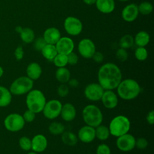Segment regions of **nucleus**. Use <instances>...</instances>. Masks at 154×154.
Segmentation results:
<instances>
[{
    "mask_svg": "<svg viewBox=\"0 0 154 154\" xmlns=\"http://www.w3.org/2000/svg\"><path fill=\"white\" fill-rule=\"evenodd\" d=\"M67 64L72 66H73L77 64L78 61V57L75 53L72 52L69 53L68 55H67Z\"/></svg>",
    "mask_w": 154,
    "mask_h": 154,
    "instance_id": "nucleus-41",
    "label": "nucleus"
},
{
    "mask_svg": "<svg viewBox=\"0 0 154 154\" xmlns=\"http://www.w3.org/2000/svg\"><path fill=\"white\" fill-rule=\"evenodd\" d=\"M96 5L97 10L103 13H110L115 8L114 0H96Z\"/></svg>",
    "mask_w": 154,
    "mask_h": 154,
    "instance_id": "nucleus-21",
    "label": "nucleus"
},
{
    "mask_svg": "<svg viewBox=\"0 0 154 154\" xmlns=\"http://www.w3.org/2000/svg\"><path fill=\"white\" fill-rule=\"evenodd\" d=\"M60 116L62 119L66 122H71L75 119L76 116V110L73 105L66 103L62 106Z\"/></svg>",
    "mask_w": 154,
    "mask_h": 154,
    "instance_id": "nucleus-18",
    "label": "nucleus"
},
{
    "mask_svg": "<svg viewBox=\"0 0 154 154\" xmlns=\"http://www.w3.org/2000/svg\"><path fill=\"white\" fill-rule=\"evenodd\" d=\"M138 13V6L135 4H131L123 9L122 16L125 21L131 22L136 19Z\"/></svg>",
    "mask_w": 154,
    "mask_h": 154,
    "instance_id": "nucleus-17",
    "label": "nucleus"
},
{
    "mask_svg": "<svg viewBox=\"0 0 154 154\" xmlns=\"http://www.w3.org/2000/svg\"><path fill=\"white\" fill-rule=\"evenodd\" d=\"M19 147L25 151H29L31 149V140L28 137H21L19 140Z\"/></svg>",
    "mask_w": 154,
    "mask_h": 154,
    "instance_id": "nucleus-33",
    "label": "nucleus"
},
{
    "mask_svg": "<svg viewBox=\"0 0 154 154\" xmlns=\"http://www.w3.org/2000/svg\"><path fill=\"white\" fill-rule=\"evenodd\" d=\"M135 58L139 61H144L147 58V51L144 47H138L135 51Z\"/></svg>",
    "mask_w": 154,
    "mask_h": 154,
    "instance_id": "nucleus-34",
    "label": "nucleus"
},
{
    "mask_svg": "<svg viewBox=\"0 0 154 154\" xmlns=\"http://www.w3.org/2000/svg\"><path fill=\"white\" fill-rule=\"evenodd\" d=\"M148 142L144 138L141 137L135 140V147L139 149H144L147 147Z\"/></svg>",
    "mask_w": 154,
    "mask_h": 154,
    "instance_id": "nucleus-40",
    "label": "nucleus"
},
{
    "mask_svg": "<svg viewBox=\"0 0 154 154\" xmlns=\"http://www.w3.org/2000/svg\"><path fill=\"white\" fill-rule=\"evenodd\" d=\"M55 78L60 83L66 84L70 79V72L65 67H58L55 72Z\"/></svg>",
    "mask_w": 154,
    "mask_h": 154,
    "instance_id": "nucleus-23",
    "label": "nucleus"
},
{
    "mask_svg": "<svg viewBox=\"0 0 154 154\" xmlns=\"http://www.w3.org/2000/svg\"><path fill=\"white\" fill-rule=\"evenodd\" d=\"M25 124L22 115L13 112L8 114L4 120L5 128L12 132H16L22 130Z\"/></svg>",
    "mask_w": 154,
    "mask_h": 154,
    "instance_id": "nucleus-7",
    "label": "nucleus"
},
{
    "mask_svg": "<svg viewBox=\"0 0 154 154\" xmlns=\"http://www.w3.org/2000/svg\"><path fill=\"white\" fill-rule=\"evenodd\" d=\"M26 154H38V153H36V152L32 151V152H29Z\"/></svg>",
    "mask_w": 154,
    "mask_h": 154,
    "instance_id": "nucleus-49",
    "label": "nucleus"
},
{
    "mask_svg": "<svg viewBox=\"0 0 154 154\" xmlns=\"http://www.w3.org/2000/svg\"><path fill=\"white\" fill-rule=\"evenodd\" d=\"M26 76L35 81L38 79L42 73V69L39 64L37 63H31L28 64L26 69Z\"/></svg>",
    "mask_w": 154,
    "mask_h": 154,
    "instance_id": "nucleus-20",
    "label": "nucleus"
},
{
    "mask_svg": "<svg viewBox=\"0 0 154 154\" xmlns=\"http://www.w3.org/2000/svg\"><path fill=\"white\" fill-rule=\"evenodd\" d=\"M23 54H24V52H23L22 47L20 46H18L14 51V56L16 59L18 61L22 60L23 57Z\"/></svg>",
    "mask_w": 154,
    "mask_h": 154,
    "instance_id": "nucleus-42",
    "label": "nucleus"
},
{
    "mask_svg": "<svg viewBox=\"0 0 154 154\" xmlns=\"http://www.w3.org/2000/svg\"><path fill=\"white\" fill-rule=\"evenodd\" d=\"M96 154H111V149L107 144H100L97 147Z\"/></svg>",
    "mask_w": 154,
    "mask_h": 154,
    "instance_id": "nucleus-37",
    "label": "nucleus"
},
{
    "mask_svg": "<svg viewBox=\"0 0 154 154\" xmlns=\"http://www.w3.org/2000/svg\"><path fill=\"white\" fill-rule=\"evenodd\" d=\"M34 85V81L26 76H20L14 79L8 88L12 95L21 96L27 94Z\"/></svg>",
    "mask_w": 154,
    "mask_h": 154,
    "instance_id": "nucleus-6",
    "label": "nucleus"
},
{
    "mask_svg": "<svg viewBox=\"0 0 154 154\" xmlns=\"http://www.w3.org/2000/svg\"><path fill=\"white\" fill-rule=\"evenodd\" d=\"M43 38L47 44L55 45L61 38L60 31L54 27L46 29L43 34Z\"/></svg>",
    "mask_w": 154,
    "mask_h": 154,
    "instance_id": "nucleus-19",
    "label": "nucleus"
},
{
    "mask_svg": "<svg viewBox=\"0 0 154 154\" xmlns=\"http://www.w3.org/2000/svg\"><path fill=\"white\" fill-rule=\"evenodd\" d=\"M43 56L48 60H53L58 54L55 46L51 44H46L41 51Z\"/></svg>",
    "mask_w": 154,
    "mask_h": 154,
    "instance_id": "nucleus-25",
    "label": "nucleus"
},
{
    "mask_svg": "<svg viewBox=\"0 0 154 154\" xmlns=\"http://www.w3.org/2000/svg\"><path fill=\"white\" fill-rule=\"evenodd\" d=\"M101 101L103 105L107 109H114L118 104L117 95L110 90H104L101 97Z\"/></svg>",
    "mask_w": 154,
    "mask_h": 154,
    "instance_id": "nucleus-15",
    "label": "nucleus"
},
{
    "mask_svg": "<svg viewBox=\"0 0 154 154\" xmlns=\"http://www.w3.org/2000/svg\"><path fill=\"white\" fill-rule=\"evenodd\" d=\"M95 135L96 138L101 141H104L107 140L109 135L110 132L108 127L100 125L95 128Z\"/></svg>",
    "mask_w": 154,
    "mask_h": 154,
    "instance_id": "nucleus-26",
    "label": "nucleus"
},
{
    "mask_svg": "<svg viewBox=\"0 0 154 154\" xmlns=\"http://www.w3.org/2000/svg\"><path fill=\"white\" fill-rule=\"evenodd\" d=\"M61 102L57 99H52L46 102L43 109L44 116L49 120H53L58 117L61 113L62 108Z\"/></svg>",
    "mask_w": 154,
    "mask_h": 154,
    "instance_id": "nucleus-8",
    "label": "nucleus"
},
{
    "mask_svg": "<svg viewBox=\"0 0 154 154\" xmlns=\"http://www.w3.org/2000/svg\"><path fill=\"white\" fill-rule=\"evenodd\" d=\"M12 96L8 88L0 85V107L8 106L11 102Z\"/></svg>",
    "mask_w": 154,
    "mask_h": 154,
    "instance_id": "nucleus-22",
    "label": "nucleus"
},
{
    "mask_svg": "<svg viewBox=\"0 0 154 154\" xmlns=\"http://www.w3.org/2000/svg\"><path fill=\"white\" fill-rule=\"evenodd\" d=\"M116 58L120 61H125L128 57V54L125 49L119 48L116 52Z\"/></svg>",
    "mask_w": 154,
    "mask_h": 154,
    "instance_id": "nucleus-35",
    "label": "nucleus"
},
{
    "mask_svg": "<svg viewBox=\"0 0 154 154\" xmlns=\"http://www.w3.org/2000/svg\"><path fill=\"white\" fill-rule=\"evenodd\" d=\"M108 128L110 135L118 137L128 133L131 128V122L127 117L119 115L111 120Z\"/></svg>",
    "mask_w": 154,
    "mask_h": 154,
    "instance_id": "nucleus-5",
    "label": "nucleus"
},
{
    "mask_svg": "<svg viewBox=\"0 0 154 154\" xmlns=\"http://www.w3.org/2000/svg\"><path fill=\"white\" fill-rule=\"evenodd\" d=\"M116 88L118 96L125 100L134 99L141 91V87L138 82L130 78L122 80Z\"/></svg>",
    "mask_w": 154,
    "mask_h": 154,
    "instance_id": "nucleus-2",
    "label": "nucleus"
},
{
    "mask_svg": "<svg viewBox=\"0 0 154 154\" xmlns=\"http://www.w3.org/2000/svg\"><path fill=\"white\" fill-rule=\"evenodd\" d=\"M54 63L57 67H65L67 64V57L66 55L57 54L53 59Z\"/></svg>",
    "mask_w": 154,
    "mask_h": 154,
    "instance_id": "nucleus-31",
    "label": "nucleus"
},
{
    "mask_svg": "<svg viewBox=\"0 0 154 154\" xmlns=\"http://www.w3.org/2000/svg\"><path fill=\"white\" fill-rule=\"evenodd\" d=\"M4 74V69L3 68L0 66V78H1L2 76Z\"/></svg>",
    "mask_w": 154,
    "mask_h": 154,
    "instance_id": "nucleus-47",
    "label": "nucleus"
},
{
    "mask_svg": "<svg viewBox=\"0 0 154 154\" xmlns=\"http://www.w3.org/2000/svg\"><path fill=\"white\" fill-rule=\"evenodd\" d=\"M22 28L20 26H17V27L16 28V30L17 32H20V31H22Z\"/></svg>",
    "mask_w": 154,
    "mask_h": 154,
    "instance_id": "nucleus-48",
    "label": "nucleus"
},
{
    "mask_svg": "<svg viewBox=\"0 0 154 154\" xmlns=\"http://www.w3.org/2000/svg\"><path fill=\"white\" fill-rule=\"evenodd\" d=\"M47 146L48 140L42 134L35 135L31 140V150L36 153L43 152Z\"/></svg>",
    "mask_w": 154,
    "mask_h": 154,
    "instance_id": "nucleus-16",
    "label": "nucleus"
},
{
    "mask_svg": "<svg viewBox=\"0 0 154 154\" xmlns=\"http://www.w3.org/2000/svg\"><path fill=\"white\" fill-rule=\"evenodd\" d=\"M150 40L149 34L144 31L138 32L135 37V42L138 47H144L146 46Z\"/></svg>",
    "mask_w": 154,
    "mask_h": 154,
    "instance_id": "nucleus-27",
    "label": "nucleus"
},
{
    "mask_svg": "<svg viewBox=\"0 0 154 154\" xmlns=\"http://www.w3.org/2000/svg\"><path fill=\"white\" fill-rule=\"evenodd\" d=\"M69 87L65 84H61L57 88V93L59 96L61 97H66L69 94Z\"/></svg>",
    "mask_w": 154,
    "mask_h": 154,
    "instance_id": "nucleus-38",
    "label": "nucleus"
},
{
    "mask_svg": "<svg viewBox=\"0 0 154 154\" xmlns=\"http://www.w3.org/2000/svg\"><path fill=\"white\" fill-rule=\"evenodd\" d=\"M25 102L28 109L37 114L42 112L46 100L42 91L38 89H32L27 93Z\"/></svg>",
    "mask_w": 154,
    "mask_h": 154,
    "instance_id": "nucleus-3",
    "label": "nucleus"
},
{
    "mask_svg": "<svg viewBox=\"0 0 154 154\" xmlns=\"http://www.w3.org/2000/svg\"><path fill=\"white\" fill-rule=\"evenodd\" d=\"M20 35L22 41L26 43H31L34 38V32L29 28H22L20 32Z\"/></svg>",
    "mask_w": 154,
    "mask_h": 154,
    "instance_id": "nucleus-28",
    "label": "nucleus"
},
{
    "mask_svg": "<svg viewBox=\"0 0 154 154\" xmlns=\"http://www.w3.org/2000/svg\"><path fill=\"white\" fill-rule=\"evenodd\" d=\"M47 43L43 37H39L35 40V41L34 43V47L35 50L41 51L42 49L44 48V46Z\"/></svg>",
    "mask_w": 154,
    "mask_h": 154,
    "instance_id": "nucleus-39",
    "label": "nucleus"
},
{
    "mask_svg": "<svg viewBox=\"0 0 154 154\" xmlns=\"http://www.w3.org/2000/svg\"><path fill=\"white\" fill-rule=\"evenodd\" d=\"M22 117L25 122L30 123L34 120L35 117V113L32 111L31 110L28 109L23 112Z\"/></svg>",
    "mask_w": 154,
    "mask_h": 154,
    "instance_id": "nucleus-36",
    "label": "nucleus"
},
{
    "mask_svg": "<svg viewBox=\"0 0 154 154\" xmlns=\"http://www.w3.org/2000/svg\"><path fill=\"white\" fill-rule=\"evenodd\" d=\"M55 46L58 54H61L66 55L73 52L74 48L73 40L67 37H61Z\"/></svg>",
    "mask_w": 154,
    "mask_h": 154,
    "instance_id": "nucleus-13",
    "label": "nucleus"
},
{
    "mask_svg": "<svg viewBox=\"0 0 154 154\" xmlns=\"http://www.w3.org/2000/svg\"><path fill=\"white\" fill-rule=\"evenodd\" d=\"M83 2L87 5H93L96 3V0H82Z\"/></svg>",
    "mask_w": 154,
    "mask_h": 154,
    "instance_id": "nucleus-46",
    "label": "nucleus"
},
{
    "mask_svg": "<svg viewBox=\"0 0 154 154\" xmlns=\"http://www.w3.org/2000/svg\"><path fill=\"white\" fill-rule=\"evenodd\" d=\"M138 12L143 15L149 14L153 10V6L149 2H143L138 6Z\"/></svg>",
    "mask_w": 154,
    "mask_h": 154,
    "instance_id": "nucleus-32",
    "label": "nucleus"
},
{
    "mask_svg": "<svg viewBox=\"0 0 154 154\" xmlns=\"http://www.w3.org/2000/svg\"><path fill=\"white\" fill-rule=\"evenodd\" d=\"M116 146L122 152H129L135 147V138L132 135L126 133L117 137Z\"/></svg>",
    "mask_w": 154,
    "mask_h": 154,
    "instance_id": "nucleus-10",
    "label": "nucleus"
},
{
    "mask_svg": "<svg viewBox=\"0 0 154 154\" xmlns=\"http://www.w3.org/2000/svg\"><path fill=\"white\" fill-rule=\"evenodd\" d=\"M84 122L87 125L96 128L101 125L103 121V114L100 108L94 105L85 106L82 111Z\"/></svg>",
    "mask_w": 154,
    "mask_h": 154,
    "instance_id": "nucleus-4",
    "label": "nucleus"
},
{
    "mask_svg": "<svg viewBox=\"0 0 154 154\" xmlns=\"http://www.w3.org/2000/svg\"><path fill=\"white\" fill-rule=\"evenodd\" d=\"M104 89L99 83H90L84 88V95L85 97L90 101H98L101 99Z\"/></svg>",
    "mask_w": 154,
    "mask_h": 154,
    "instance_id": "nucleus-9",
    "label": "nucleus"
},
{
    "mask_svg": "<svg viewBox=\"0 0 154 154\" xmlns=\"http://www.w3.org/2000/svg\"><path fill=\"white\" fill-rule=\"evenodd\" d=\"M77 136L72 132L67 131H64L61 134V141L62 142L69 146H73L78 143Z\"/></svg>",
    "mask_w": 154,
    "mask_h": 154,
    "instance_id": "nucleus-24",
    "label": "nucleus"
},
{
    "mask_svg": "<svg viewBox=\"0 0 154 154\" xmlns=\"http://www.w3.org/2000/svg\"><path fill=\"white\" fill-rule=\"evenodd\" d=\"M119 1H129V0H119Z\"/></svg>",
    "mask_w": 154,
    "mask_h": 154,
    "instance_id": "nucleus-50",
    "label": "nucleus"
},
{
    "mask_svg": "<svg viewBox=\"0 0 154 154\" xmlns=\"http://www.w3.org/2000/svg\"><path fill=\"white\" fill-rule=\"evenodd\" d=\"M92 58L93 60L96 63H101L103 60V55L100 52H95Z\"/></svg>",
    "mask_w": 154,
    "mask_h": 154,
    "instance_id": "nucleus-43",
    "label": "nucleus"
},
{
    "mask_svg": "<svg viewBox=\"0 0 154 154\" xmlns=\"http://www.w3.org/2000/svg\"><path fill=\"white\" fill-rule=\"evenodd\" d=\"M68 82H69V86H70L71 87H73V88H75V87H78L79 85V82H78V80L75 78L70 79L69 81H68Z\"/></svg>",
    "mask_w": 154,
    "mask_h": 154,
    "instance_id": "nucleus-45",
    "label": "nucleus"
},
{
    "mask_svg": "<svg viewBox=\"0 0 154 154\" xmlns=\"http://www.w3.org/2000/svg\"><path fill=\"white\" fill-rule=\"evenodd\" d=\"M98 83L105 90L116 89L122 79L120 68L115 64L107 63L103 64L97 72Z\"/></svg>",
    "mask_w": 154,
    "mask_h": 154,
    "instance_id": "nucleus-1",
    "label": "nucleus"
},
{
    "mask_svg": "<svg viewBox=\"0 0 154 154\" xmlns=\"http://www.w3.org/2000/svg\"><path fill=\"white\" fill-rule=\"evenodd\" d=\"M96 138L95 128L88 125L81 127L78 132V138L84 143H90Z\"/></svg>",
    "mask_w": 154,
    "mask_h": 154,
    "instance_id": "nucleus-14",
    "label": "nucleus"
},
{
    "mask_svg": "<svg viewBox=\"0 0 154 154\" xmlns=\"http://www.w3.org/2000/svg\"><path fill=\"white\" fill-rule=\"evenodd\" d=\"M146 120L150 125H153L154 123V111L153 110L150 111L146 116Z\"/></svg>",
    "mask_w": 154,
    "mask_h": 154,
    "instance_id": "nucleus-44",
    "label": "nucleus"
},
{
    "mask_svg": "<svg viewBox=\"0 0 154 154\" xmlns=\"http://www.w3.org/2000/svg\"><path fill=\"white\" fill-rule=\"evenodd\" d=\"M64 26L66 32L72 35H77L81 33L82 29L81 22L76 17H67L64 23Z\"/></svg>",
    "mask_w": 154,
    "mask_h": 154,
    "instance_id": "nucleus-11",
    "label": "nucleus"
},
{
    "mask_svg": "<svg viewBox=\"0 0 154 154\" xmlns=\"http://www.w3.org/2000/svg\"><path fill=\"white\" fill-rule=\"evenodd\" d=\"M78 51L80 55L84 58H92L96 52V47L91 40L84 38L78 44Z\"/></svg>",
    "mask_w": 154,
    "mask_h": 154,
    "instance_id": "nucleus-12",
    "label": "nucleus"
},
{
    "mask_svg": "<svg viewBox=\"0 0 154 154\" xmlns=\"http://www.w3.org/2000/svg\"><path fill=\"white\" fill-rule=\"evenodd\" d=\"M49 131L53 135H60L65 131V127L63 124L58 122L51 123L48 127Z\"/></svg>",
    "mask_w": 154,
    "mask_h": 154,
    "instance_id": "nucleus-29",
    "label": "nucleus"
},
{
    "mask_svg": "<svg viewBox=\"0 0 154 154\" xmlns=\"http://www.w3.org/2000/svg\"><path fill=\"white\" fill-rule=\"evenodd\" d=\"M134 42V38L129 34H126L123 35L120 40L119 45L122 48L128 49L131 48Z\"/></svg>",
    "mask_w": 154,
    "mask_h": 154,
    "instance_id": "nucleus-30",
    "label": "nucleus"
}]
</instances>
